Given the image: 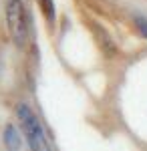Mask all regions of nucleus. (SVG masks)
<instances>
[{"label":"nucleus","mask_w":147,"mask_h":151,"mask_svg":"<svg viewBox=\"0 0 147 151\" xmlns=\"http://www.w3.org/2000/svg\"><path fill=\"white\" fill-rule=\"evenodd\" d=\"M6 28L12 42L16 47H24L28 40V12L22 0H8L6 2Z\"/></svg>","instance_id":"2"},{"label":"nucleus","mask_w":147,"mask_h":151,"mask_svg":"<svg viewBox=\"0 0 147 151\" xmlns=\"http://www.w3.org/2000/svg\"><path fill=\"white\" fill-rule=\"evenodd\" d=\"M133 24H135L137 32L143 36V38H147V16H143V14H135V16H133Z\"/></svg>","instance_id":"6"},{"label":"nucleus","mask_w":147,"mask_h":151,"mask_svg":"<svg viewBox=\"0 0 147 151\" xmlns=\"http://www.w3.org/2000/svg\"><path fill=\"white\" fill-rule=\"evenodd\" d=\"M2 141H4V147L8 151H18L22 147V137H20V131L16 129V125L8 123L4 131H2Z\"/></svg>","instance_id":"4"},{"label":"nucleus","mask_w":147,"mask_h":151,"mask_svg":"<svg viewBox=\"0 0 147 151\" xmlns=\"http://www.w3.org/2000/svg\"><path fill=\"white\" fill-rule=\"evenodd\" d=\"M16 117H18L20 127H22L24 135H26V141H28L30 151H53L50 141L46 137L40 119L36 117V113H34L26 103L16 105Z\"/></svg>","instance_id":"1"},{"label":"nucleus","mask_w":147,"mask_h":151,"mask_svg":"<svg viewBox=\"0 0 147 151\" xmlns=\"http://www.w3.org/2000/svg\"><path fill=\"white\" fill-rule=\"evenodd\" d=\"M38 6L43 10V16L46 18V22L50 26H55L57 22V6H55V0H38Z\"/></svg>","instance_id":"5"},{"label":"nucleus","mask_w":147,"mask_h":151,"mask_svg":"<svg viewBox=\"0 0 147 151\" xmlns=\"http://www.w3.org/2000/svg\"><path fill=\"white\" fill-rule=\"evenodd\" d=\"M91 28H93L95 40H97V45H99V48H101L103 55H105L107 58L117 57L119 48H117V42H115V38L109 35V30H107L103 24H99L97 20H93V22H91Z\"/></svg>","instance_id":"3"}]
</instances>
